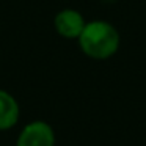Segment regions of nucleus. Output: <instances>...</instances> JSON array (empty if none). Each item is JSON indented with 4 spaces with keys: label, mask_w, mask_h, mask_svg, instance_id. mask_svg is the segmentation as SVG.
<instances>
[{
    "label": "nucleus",
    "mask_w": 146,
    "mask_h": 146,
    "mask_svg": "<svg viewBox=\"0 0 146 146\" xmlns=\"http://www.w3.org/2000/svg\"><path fill=\"white\" fill-rule=\"evenodd\" d=\"M19 116L21 108L16 98L0 88V132L13 129L19 121Z\"/></svg>",
    "instance_id": "nucleus-4"
},
{
    "label": "nucleus",
    "mask_w": 146,
    "mask_h": 146,
    "mask_svg": "<svg viewBox=\"0 0 146 146\" xmlns=\"http://www.w3.org/2000/svg\"><path fill=\"white\" fill-rule=\"evenodd\" d=\"M77 42L83 55L102 61L116 55L121 46V35L111 22L96 19L85 24Z\"/></svg>",
    "instance_id": "nucleus-1"
},
{
    "label": "nucleus",
    "mask_w": 146,
    "mask_h": 146,
    "mask_svg": "<svg viewBox=\"0 0 146 146\" xmlns=\"http://www.w3.org/2000/svg\"><path fill=\"white\" fill-rule=\"evenodd\" d=\"M16 146H55V132L46 121H32L21 130Z\"/></svg>",
    "instance_id": "nucleus-2"
},
{
    "label": "nucleus",
    "mask_w": 146,
    "mask_h": 146,
    "mask_svg": "<svg viewBox=\"0 0 146 146\" xmlns=\"http://www.w3.org/2000/svg\"><path fill=\"white\" fill-rule=\"evenodd\" d=\"M86 21L80 11L74 8H64L54 17L55 32L64 39H77L85 27Z\"/></svg>",
    "instance_id": "nucleus-3"
}]
</instances>
